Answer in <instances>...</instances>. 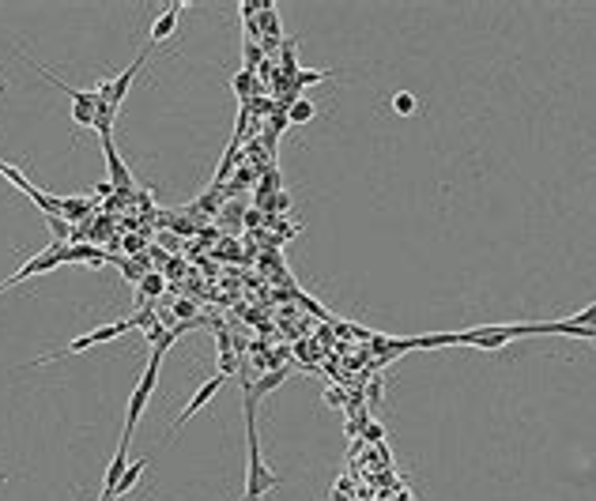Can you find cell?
I'll return each instance as SVG.
<instances>
[{
  "label": "cell",
  "instance_id": "cell-12",
  "mask_svg": "<svg viewBox=\"0 0 596 501\" xmlns=\"http://www.w3.org/2000/svg\"><path fill=\"white\" fill-rule=\"evenodd\" d=\"M332 76V68H313V72H306V68H295V91L298 87H310V83H321V79H328Z\"/></svg>",
  "mask_w": 596,
  "mask_h": 501
},
{
  "label": "cell",
  "instance_id": "cell-7",
  "mask_svg": "<svg viewBox=\"0 0 596 501\" xmlns=\"http://www.w3.org/2000/svg\"><path fill=\"white\" fill-rule=\"evenodd\" d=\"M284 381H287V369H284V366H279V369H268V374H264L261 381L253 385V389H246V396H249V400L257 403V400H261V396L276 392V389H279V385H284Z\"/></svg>",
  "mask_w": 596,
  "mask_h": 501
},
{
  "label": "cell",
  "instance_id": "cell-10",
  "mask_svg": "<svg viewBox=\"0 0 596 501\" xmlns=\"http://www.w3.org/2000/svg\"><path fill=\"white\" fill-rule=\"evenodd\" d=\"M230 87H235V94H238L241 102H249V94H253V91H261V83L253 79V72H246V68H241L238 76L230 79Z\"/></svg>",
  "mask_w": 596,
  "mask_h": 501
},
{
  "label": "cell",
  "instance_id": "cell-1",
  "mask_svg": "<svg viewBox=\"0 0 596 501\" xmlns=\"http://www.w3.org/2000/svg\"><path fill=\"white\" fill-rule=\"evenodd\" d=\"M257 403L246 396V438H249V471H246V501L264 498L272 487H279V479L272 475V467L261 460V441H257V418H253Z\"/></svg>",
  "mask_w": 596,
  "mask_h": 501
},
{
  "label": "cell",
  "instance_id": "cell-4",
  "mask_svg": "<svg viewBox=\"0 0 596 501\" xmlns=\"http://www.w3.org/2000/svg\"><path fill=\"white\" fill-rule=\"evenodd\" d=\"M223 381H227V377H223V374L208 377V381H204V385H200V389H197V396H192V400L185 403V411H181V415H178V418H174V422H170V430H178V426H185V422H189V418L197 415V411L204 407V403H208V400H212L215 392L223 389Z\"/></svg>",
  "mask_w": 596,
  "mask_h": 501
},
{
  "label": "cell",
  "instance_id": "cell-19",
  "mask_svg": "<svg viewBox=\"0 0 596 501\" xmlns=\"http://www.w3.org/2000/svg\"><path fill=\"white\" fill-rule=\"evenodd\" d=\"M0 290H8V283H0Z\"/></svg>",
  "mask_w": 596,
  "mask_h": 501
},
{
  "label": "cell",
  "instance_id": "cell-9",
  "mask_svg": "<svg viewBox=\"0 0 596 501\" xmlns=\"http://www.w3.org/2000/svg\"><path fill=\"white\" fill-rule=\"evenodd\" d=\"M143 471H148V460H136V464H128V467H125V475H121V479H117V490H114V498H125L128 490H132L136 482H140V475H143Z\"/></svg>",
  "mask_w": 596,
  "mask_h": 501
},
{
  "label": "cell",
  "instance_id": "cell-6",
  "mask_svg": "<svg viewBox=\"0 0 596 501\" xmlns=\"http://www.w3.org/2000/svg\"><path fill=\"white\" fill-rule=\"evenodd\" d=\"M181 12H185V4H166V12L151 23V42H166V38L174 34V27H178V15Z\"/></svg>",
  "mask_w": 596,
  "mask_h": 501
},
{
  "label": "cell",
  "instance_id": "cell-5",
  "mask_svg": "<svg viewBox=\"0 0 596 501\" xmlns=\"http://www.w3.org/2000/svg\"><path fill=\"white\" fill-rule=\"evenodd\" d=\"M261 30H264V50L272 53V45L284 42V27H279V15H276V4H261Z\"/></svg>",
  "mask_w": 596,
  "mask_h": 501
},
{
  "label": "cell",
  "instance_id": "cell-2",
  "mask_svg": "<svg viewBox=\"0 0 596 501\" xmlns=\"http://www.w3.org/2000/svg\"><path fill=\"white\" fill-rule=\"evenodd\" d=\"M132 328H136V317H128V320H114V325H102V328H95V332H87V336L72 339V343L64 347V351L46 354V358H34L30 366H42V362H53V358H68V354H79V351H87V347H95V343H106V339H114V336L132 332Z\"/></svg>",
  "mask_w": 596,
  "mask_h": 501
},
{
  "label": "cell",
  "instance_id": "cell-11",
  "mask_svg": "<svg viewBox=\"0 0 596 501\" xmlns=\"http://www.w3.org/2000/svg\"><path fill=\"white\" fill-rule=\"evenodd\" d=\"M313 113H317V106H313L310 99H295V102H291V110H287V121H291V125H306V121H310Z\"/></svg>",
  "mask_w": 596,
  "mask_h": 501
},
{
  "label": "cell",
  "instance_id": "cell-3",
  "mask_svg": "<svg viewBox=\"0 0 596 501\" xmlns=\"http://www.w3.org/2000/svg\"><path fill=\"white\" fill-rule=\"evenodd\" d=\"M102 140V151H106V166H110V185L121 192V196H128V192L136 189V181H132V174H128V166H125V159L117 155V147H114V132L110 136H99Z\"/></svg>",
  "mask_w": 596,
  "mask_h": 501
},
{
  "label": "cell",
  "instance_id": "cell-15",
  "mask_svg": "<svg viewBox=\"0 0 596 501\" xmlns=\"http://www.w3.org/2000/svg\"><path fill=\"white\" fill-rule=\"evenodd\" d=\"M174 317H181L185 325H189V320H200V317H197V305L185 302V298H178V302H174Z\"/></svg>",
  "mask_w": 596,
  "mask_h": 501
},
{
  "label": "cell",
  "instance_id": "cell-18",
  "mask_svg": "<svg viewBox=\"0 0 596 501\" xmlns=\"http://www.w3.org/2000/svg\"><path fill=\"white\" fill-rule=\"evenodd\" d=\"M397 501H412V498H408V494H400V498H397Z\"/></svg>",
  "mask_w": 596,
  "mask_h": 501
},
{
  "label": "cell",
  "instance_id": "cell-13",
  "mask_svg": "<svg viewBox=\"0 0 596 501\" xmlns=\"http://www.w3.org/2000/svg\"><path fill=\"white\" fill-rule=\"evenodd\" d=\"M241 61H246V72H257L264 61V45L261 42H246L241 45Z\"/></svg>",
  "mask_w": 596,
  "mask_h": 501
},
{
  "label": "cell",
  "instance_id": "cell-16",
  "mask_svg": "<svg viewBox=\"0 0 596 501\" xmlns=\"http://www.w3.org/2000/svg\"><path fill=\"white\" fill-rule=\"evenodd\" d=\"M570 325H582V328H596V302L589 305V309L574 313V317H570Z\"/></svg>",
  "mask_w": 596,
  "mask_h": 501
},
{
  "label": "cell",
  "instance_id": "cell-17",
  "mask_svg": "<svg viewBox=\"0 0 596 501\" xmlns=\"http://www.w3.org/2000/svg\"><path fill=\"white\" fill-rule=\"evenodd\" d=\"M325 403H344V392H340V389H332V392H325Z\"/></svg>",
  "mask_w": 596,
  "mask_h": 501
},
{
  "label": "cell",
  "instance_id": "cell-8",
  "mask_svg": "<svg viewBox=\"0 0 596 501\" xmlns=\"http://www.w3.org/2000/svg\"><path fill=\"white\" fill-rule=\"evenodd\" d=\"M136 287H140V290H136V305H143V298H159V294H163V290H166V279L159 276V272H148V276L136 283Z\"/></svg>",
  "mask_w": 596,
  "mask_h": 501
},
{
  "label": "cell",
  "instance_id": "cell-14",
  "mask_svg": "<svg viewBox=\"0 0 596 501\" xmlns=\"http://www.w3.org/2000/svg\"><path fill=\"white\" fill-rule=\"evenodd\" d=\"M393 110L400 113V117H412V113L419 110V102H415V94H408V91H400V94H393Z\"/></svg>",
  "mask_w": 596,
  "mask_h": 501
}]
</instances>
